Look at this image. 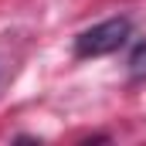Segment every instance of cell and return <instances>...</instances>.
Wrapping results in <instances>:
<instances>
[{
	"instance_id": "cell-1",
	"label": "cell",
	"mask_w": 146,
	"mask_h": 146,
	"mask_svg": "<svg viewBox=\"0 0 146 146\" xmlns=\"http://www.w3.org/2000/svg\"><path fill=\"white\" fill-rule=\"evenodd\" d=\"M133 34V21L129 17H109L95 27H85L82 34L75 37V54L78 58H102L119 51Z\"/></svg>"
},
{
	"instance_id": "cell-2",
	"label": "cell",
	"mask_w": 146,
	"mask_h": 146,
	"mask_svg": "<svg viewBox=\"0 0 146 146\" xmlns=\"http://www.w3.org/2000/svg\"><path fill=\"white\" fill-rule=\"evenodd\" d=\"M129 78L133 82H143L146 78V41H139L129 54Z\"/></svg>"
}]
</instances>
